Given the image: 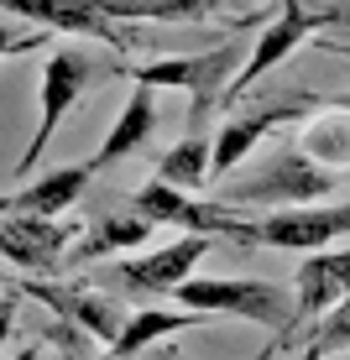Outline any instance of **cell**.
I'll use <instances>...</instances> for the list:
<instances>
[{
  "label": "cell",
  "mask_w": 350,
  "mask_h": 360,
  "mask_svg": "<svg viewBox=\"0 0 350 360\" xmlns=\"http://www.w3.org/2000/svg\"><path fill=\"white\" fill-rule=\"evenodd\" d=\"M105 73L131 79L136 89H183L189 94V136H199V126L209 120V110L225 105V89L241 73V47L225 42L215 53H168L152 63H110Z\"/></svg>",
  "instance_id": "6da1fadb"
},
{
  "label": "cell",
  "mask_w": 350,
  "mask_h": 360,
  "mask_svg": "<svg viewBox=\"0 0 350 360\" xmlns=\"http://www.w3.org/2000/svg\"><path fill=\"white\" fill-rule=\"evenodd\" d=\"M330 188H335L330 167H319L298 146H282L256 172H246L235 183H220L215 204H225V209H304V204H324Z\"/></svg>",
  "instance_id": "7a4b0ae2"
},
{
  "label": "cell",
  "mask_w": 350,
  "mask_h": 360,
  "mask_svg": "<svg viewBox=\"0 0 350 360\" xmlns=\"http://www.w3.org/2000/svg\"><path fill=\"white\" fill-rule=\"evenodd\" d=\"M178 308H199V314H225V319H251V324L272 329L277 340L293 334V292L277 282L256 277H189L173 288Z\"/></svg>",
  "instance_id": "3957f363"
},
{
  "label": "cell",
  "mask_w": 350,
  "mask_h": 360,
  "mask_svg": "<svg viewBox=\"0 0 350 360\" xmlns=\"http://www.w3.org/2000/svg\"><path fill=\"white\" fill-rule=\"evenodd\" d=\"M99 73H105V68H99L89 53H73V47H53V53H47V63H42V115H37V131H32L27 152L16 157V167H11L16 183L42 162V152L53 146L58 126L68 120V110L84 99V89H89Z\"/></svg>",
  "instance_id": "277c9868"
},
{
  "label": "cell",
  "mask_w": 350,
  "mask_h": 360,
  "mask_svg": "<svg viewBox=\"0 0 350 360\" xmlns=\"http://www.w3.org/2000/svg\"><path fill=\"white\" fill-rule=\"evenodd\" d=\"M319 105H330V99L298 89V94L261 99V105H251L246 115H235L230 126L215 136V146H209V183H225L235 167L246 162V157H251V146H256L267 131H277V126H298V120H304L308 110H319Z\"/></svg>",
  "instance_id": "5b68a950"
},
{
  "label": "cell",
  "mask_w": 350,
  "mask_h": 360,
  "mask_svg": "<svg viewBox=\"0 0 350 360\" xmlns=\"http://www.w3.org/2000/svg\"><path fill=\"white\" fill-rule=\"evenodd\" d=\"M136 214H146L152 225H178L183 235H209V240H235L246 245V235H251V219H241L235 209L225 204H204V198L173 188V183H142L131 198Z\"/></svg>",
  "instance_id": "8992f818"
},
{
  "label": "cell",
  "mask_w": 350,
  "mask_h": 360,
  "mask_svg": "<svg viewBox=\"0 0 350 360\" xmlns=\"http://www.w3.org/2000/svg\"><path fill=\"white\" fill-rule=\"evenodd\" d=\"M340 235H350V198L345 204H304V209H267L251 219L246 245L272 251H330Z\"/></svg>",
  "instance_id": "52a82bcc"
},
{
  "label": "cell",
  "mask_w": 350,
  "mask_h": 360,
  "mask_svg": "<svg viewBox=\"0 0 350 360\" xmlns=\"http://www.w3.org/2000/svg\"><path fill=\"white\" fill-rule=\"evenodd\" d=\"M84 225L63 214H6L0 219V262H11L27 277H58L63 251L79 240Z\"/></svg>",
  "instance_id": "ba28073f"
},
{
  "label": "cell",
  "mask_w": 350,
  "mask_h": 360,
  "mask_svg": "<svg viewBox=\"0 0 350 360\" xmlns=\"http://www.w3.org/2000/svg\"><path fill=\"white\" fill-rule=\"evenodd\" d=\"M16 292H27V297H37L42 308H53V314H58V324L84 329L94 345H115V334L126 329V308H120L115 297H105V292L84 288L79 277H73V282L21 277V282H16Z\"/></svg>",
  "instance_id": "9c48e42d"
},
{
  "label": "cell",
  "mask_w": 350,
  "mask_h": 360,
  "mask_svg": "<svg viewBox=\"0 0 350 360\" xmlns=\"http://www.w3.org/2000/svg\"><path fill=\"white\" fill-rule=\"evenodd\" d=\"M209 235H178V240L157 245V251L146 256H120L115 266H110V282H115L120 292H136V297H152V292H173L178 282L194 277V266L209 256Z\"/></svg>",
  "instance_id": "30bf717a"
},
{
  "label": "cell",
  "mask_w": 350,
  "mask_h": 360,
  "mask_svg": "<svg viewBox=\"0 0 350 360\" xmlns=\"http://www.w3.org/2000/svg\"><path fill=\"white\" fill-rule=\"evenodd\" d=\"M345 292H350V245L345 251H308L293 282V334L314 324L319 314H330Z\"/></svg>",
  "instance_id": "8fae6325"
},
{
  "label": "cell",
  "mask_w": 350,
  "mask_h": 360,
  "mask_svg": "<svg viewBox=\"0 0 350 360\" xmlns=\"http://www.w3.org/2000/svg\"><path fill=\"white\" fill-rule=\"evenodd\" d=\"M152 235V219L136 214V209H115V214H99L94 225L79 230V240L63 251V271H84L94 262H110V256H131L136 245Z\"/></svg>",
  "instance_id": "7c38bea8"
},
{
  "label": "cell",
  "mask_w": 350,
  "mask_h": 360,
  "mask_svg": "<svg viewBox=\"0 0 350 360\" xmlns=\"http://www.w3.org/2000/svg\"><path fill=\"white\" fill-rule=\"evenodd\" d=\"M308 37H314V32H308L304 21L293 16V11H277V16H267V21H261L256 47H251V58L241 63V73H235V79H230V89H225V105H230V99H241L256 79H267V73L277 68V63H287V58H293L298 47L308 42Z\"/></svg>",
  "instance_id": "4fadbf2b"
},
{
  "label": "cell",
  "mask_w": 350,
  "mask_h": 360,
  "mask_svg": "<svg viewBox=\"0 0 350 360\" xmlns=\"http://www.w3.org/2000/svg\"><path fill=\"white\" fill-rule=\"evenodd\" d=\"M89 178H94L89 162L53 167V172H42V178H32L27 188L0 193V219H6V214H68V209L84 198Z\"/></svg>",
  "instance_id": "5bb4252c"
},
{
  "label": "cell",
  "mask_w": 350,
  "mask_h": 360,
  "mask_svg": "<svg viewBox=\"0 0 350 360\" xmlns=\"http://www.w3.org/2000/svg\"><path fill=\"white\" fill-rule=\"evenodd\" d=\"M298 126H304L298 131V152L314 157V162L330 167V172H350V105L330 99V105L308 110Z\"/></svg>",
  "instance_id": "9a60e30c"
},
{
  "label": "cell",
  "mask_w": 350,
  "mask_h": 360,
  "mask_svg": "<svg viewBox=\"0 0 350 360\" xmlns=\"http://www.w3.org/2000/svg\"><path fill=\"white\" fill-rule=\"evenodd\" d=\"M199 324H209V314H199V308H136V314H126V329L110 345V360H136V355L152 350L157 340L199 329Z\"/></svg>",
  "instance_id": "2e32d148"
},
{
  "label": "cell",
  "mask_w": 350,
  "mask_h": 360,
  "mask_svg": "<svg viewBox=\"0 0 350 360\" xmlns=\"http://www.w3.org/2000/svg\"><path fill=\"white\" fill-rule=\"evenodd\" d=\"M152 131H157V94H152V89H136V84H131V99H126V110L115 115L110 136L94 146V157H89V172L110 167V162H120V157H131V152H136V146H142Z\"/></svg>",
  "instance_id": "e0dca14e"
},
{
  "label": "cell",
  "mask_w": 350,
  "mask_h": 360,
  "mask_svg": "<svg viewBox=\"0 0 350 360\" xmlns=\"http://www.w3.org/2000/svg\"><path fill=\"white\" fill-rule=\"evenodd\" d=\"M157 183H173L183 193H199L209 183V141L204 136H183L173 152L157 157Z\"/></svg>",
  "instance_id": "ac0fdd59"
},
{
  "label": "cell",
  "mask_w": 350,
  "mask_h": 360,
  "mask_svg": "<svg viewBox=\"0 0 350 360\" xmlns=\"http://www.w3.org/2000/svg\"><path fill=\"white\" fill-rule=\"evenodd\" d=\"M282 11H293L308 32H324L335 37H350V0H282Z\"/></svg>",
  "instance_id": "d6986e66"
},
{
  "label": "cell",
  "mask_w": 350,
  "mask_h": 360,
  "mask_svg": "<svg viewBox=\"0 0 350 360\" xmlns=\"http://www.w3.org/2000/svg\"><path fill=\"white\" fill-rule=\"evenodd\" d=\"M314 324H319V329H314V345H319V350H350V292L330 308V314H319Z\"/></svg>",
  "instance_id": "ffe728a7"
},
{
  "label": "cell",
  "mask_w": 350,
  "mask_h": 360,
  "mask_svg": "<svg viewBox=\"0 0 350 360\" xmlns=\"http://www.w3.org/2000/svg\"><path fill=\"white\" fill-rule=\"evenodd\" d=\"M47 340L63 345V360H110V355H99V350H94L89 334L73 329V324H53V329H47Z\"/></svg>",
  "instance_id": "44dd1931"
},
{
  "label": "cell",
  "mask_w": 350,
  "mask_h": 360,
  "mask_svg": "<svg viewBox=\"0 0 350 360\" xmlns=\"http://www.w3.org/2000/svg\"><path fill=\"white\" fill-rule=\"evenodd\" d=\"M47 37L53 32H11V27H0V63H11V58H21V53H42Z\"/></svg>",
  "instance_id": "7402d4cb"
},
{
  "label": "cell",
  "mask_w": 350,
  "mask_h": 360,
  "mask_svg": "<svg viewBox=\"0 0 350 360\" xmlns=\"http://www.w3.org/2000/svg\"><path fill=\"white\" fill-rule=\"evenodd\" d=\"M11 329H16V303H11V297H0V345L11 340Z\"/></svg>",
  "instance_id": "603a6c76"
},
{
  "label": "cell",
  "mask_w": 350,
  "mask_h": 360,
  "mask_svg": "<svg viewBox=\"0 0 350 360\" xmlns=\"http://www.w3.org/2000/svg\"><path fill=\"white\" fill-rule=\"evenodd\" d=\"M304 360H324V350H319V345H314V340H308V345H304Z\"/></svg>",
  "instance_id": "cb8c5ba5"
},
{
  "label": "cell",
  "mask_w": 350,
  "mask_h": 360,
  "mask_svg": "<svg viewBox=\"0 0 350 360\" xmlns=\"http://www.w3.org/2000/svg\"><path fill=\"white\" fill-rule=\"evenodd\" d=\"M16 360H42V355H37V350H27V355H16Z\"/></svg>",
  "instance_id": "d4e9b609"
},
{
  "label": "cell",
  "mask_w": 350,
  "mask_h": 360,
  "mask_svg": "<svg viewBox=\"0 0 350 360\" xmlns=\"http://www.w3.org/2000/svg\"><path fill=\"white\" fill-rule=\"evenodd\" d=\"M340 53H345V58H350V47H340Z\"/></svg>",
  "instance_id": "484cf974"
},
{
  "label": "cell",
  "mask_w": 350,
  "mask_h": 360,
  "mask_svg": "<svg viewBox=\"0 0 350 360\" xmlns=\"http://www.w3.org/2000/svg\"><path fill=\"white\" fill-rule=\"evenodd\" d=\"M261 360H272V350H267V355H261Z\"/></svg>",
  "instance_id": "4316f807"
},
{
  "label": "cell",
  "mask_w": 350,
  "mask_h": 360,
  "mask_svg": "<svg viewBox=\"0 0 350 360\" xmlns=\"http://www.w3.org/2000/svg\"><path fill=\"white\" fill-rule=\"evenodd\" d=\"M345 360H350V355H345Z\"/></svg>",
  "instance_id": "83f0119b"
}]
</instances>
